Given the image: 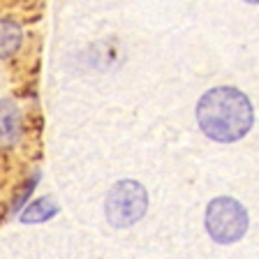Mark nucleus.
I'll use <instances>...</instances> for the list:
<instances>
[{"label":"nucleus","mask_w":259,"mask_h":259,"mask_svg":"<svg viewBox=\"0 0 259 259\" xmlns=\"http://www.w3.org/2000/svg\"><path fill=\"white\" fill-rule=\"evenodd\" d=\"M197 123L208 139L220 144L238 141L250 132L254 111L248 95L238 88H210L197 102Z\"/></svg>","instance_id":"1"},{"label":"nucleus","mask_w":259,"mask_h":259,"mask_svg":"<svg viewBox=\"0 0 259 259\" xmlns=\"http://www.w3.org/2000/svg\"><path fill=\"white\" fill-rule=\"evenodd\" d=\"M148 210V192L139 181H118L109 190L104 199V215L111 227H132L146 215Z\"/></svg>","instance_id":"2"},{"label":"nucleus","mask_w":259,"mask_h":259,"mask_svg":"<svg viewBox=\"0 0 259 259\" xmlns=\"http://www.w3.org/2000/svg\"><path fill=\"white\" fill-rule=\"evenodd\" d=\"M204 225L213 241L229 245L245 236L250 218L241 201L232 199V197H215L206 208Z\"/></svg>","instance_id":"3"},{"label":"nucleus","mask_w":259,"mask_h":259,"mask_svg":"<svg viewBox=\"0 0 259 259\" xmlns=\"http://www.w3.org/2000/svg\"><path fill=\"white\" fill-rule=\"evenodd\" d=\"M19 135H21V109L12 97H5L0 100V146H12Z\"/></svg>","instance_id":"4"},{"label":"nucleus","mask_w":259,"mask_h":259,"mask_svg":"<svg viewBox=\"0 0 259 259\" xmlns=\"http://www.w3.org/2000/svg\"><path fill=\"white\" fill-rule=\"evenodd\" d=\"M21 26L12 19H0V58H10L21 47Z\"/></svg>","instance_id":"5"},{"label":"nucleus","mask_w":259,"mask_h":259,"mask_svg":"<svg viewBox=\"0 0 259 259\" xmlns=\"http://www.w3.org/2000/svg\"><path fill=\"white\" fill-rule=\"evenodd\" d=\"M58 213V204L54 197H39L37 201H32L26 210L21 213V222L23 225H32V222H44Z\"/></svg>","instance_id":"6"}]
</instances>
